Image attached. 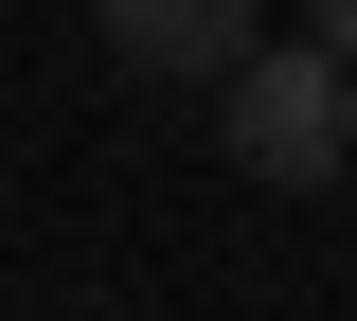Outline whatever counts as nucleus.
I'll return each instance as SVG.
<instances>
[{
	"label": "nucleus",
	"mask_w": 357,
	"mask_h": 321,
	"mask_svg": "<svg viewBox=\"0 0 357 321\" xmlns=\"http://www.w3.org/2000/svg\"><path fill=\"white\" fill-rule=\"evenodd\" d=\"M215 125H232V161H250L268 196H321V179L357 161V72H340L321 36H268L250 72H232V107H215Z\"/></svg>",
	"instance_id": "obj_1"
},
{
	"label": "nucleus",
	"mask_w": 357,
	"mask_h": 321,
	"mask_svg": "<svg viewBox=\"0 0 357 321\" xmlns=\"http://www.w3.org/2000/svg\"><path fill=\"white\" fill-rule=\"evenodd\" d=\"M89 18H107V54H126V72H161V90H232V72L268 54L250 0H89Z\"/></svg>",
	"instance_id": "obj_2"
},
{
	"label": "nucleus",
	"mask_w": 357,
	"mask_h": 321,
	"mask_svg": "<svg viewBox=\"0 0 357 321\" xmlns=\"http://www.w3.org/2000/svg\"><path fill=\"white\" fill-rule=\"evenodd\" d=\"M304 36H321V54H340V72H357V0H304Z\"/></svg>",
	"instance_id": "obj_3"
}]
</instances>
